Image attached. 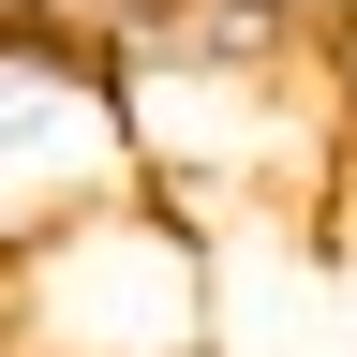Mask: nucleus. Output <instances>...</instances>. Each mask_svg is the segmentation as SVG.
<instances>
[{
  "label": "nucleus",
  "instance_id": "nucleus-2",
  "mask_svg": "<svg viewBox=\"0 0 357 357\" xmlns=\"http://www.w3.org/2000/svg\"><path fill=\"white\" fill-rule=\"evenodd\" d=\"M119 194H149V164L105 45L75 30V0H0V268Z\"/></svg>",
  "mask_w": 357,
  "mask_h": 357
},
{
  "label": "nucleus",
  "instance_id": "nucleus-4",
  "mask_svg": "<svg viewBox=\"0 0 357 357\" xmlns=\"http://www.w3.org/2000/svg\"><path fill=\"white\" fill-rule=\"evenodd\" d=\"M328 105H342V178H357V0H328Z\"/></svg>",
  "mask_w": 357,
  "mask_h": 357
},
{
  "label": "nucleus",
  "instance_id": "nucleus-3",
  "mask_svg": "<svg viewBox=\"0 0 357 357\" xmlns=\"http://www.w3.org/2000/svg\"><path fill=\"white\" fill-rule=\"evenodd\" d=\"M105 75H328V0H75Z\"/></svg>",
  "mask_w": 357,
  "mask_h": 357
},
{
  "label": "nucleus",
  "instance_id": "nucleus-1",
  "mask_svg": "<svg viewBox=\"0 0 357 357\" xmlns=\"http://www.w3.org/2000/svg\"><path fill=\"white\" fill-rule=\"evenodd\" d=\"M0 357H208V238L194 208L119 194L0 268Z\"/></svg>",
  "mask_w": 357,
  "mask_h": 357
}]
</instances>
